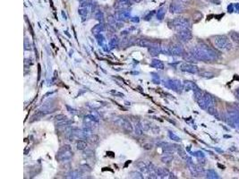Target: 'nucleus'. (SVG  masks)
Here are the masks:
<instances>
[{"mask_svg": "<svg viewBox=\"0 0 239 179\" xmlns=\"http://www.w3.org/2000/svg\"><path fill=\"white\" fill-rule=\"evenodd\" d=\"M234 8H235V6H233L232 4L227 6V10H228L229 13H233L234 12Z\"/></svg>", "mask_w": 239, "mask_h": 179, "instance_id": "obj_8", "label": "nucleus"}, {"mask_svg": "<svg viewBox=\"0 0 239 179\" xmlns=\"http://www.w3.org/2000/svg\"><path fill=\"white\" fill-rule=\"evenodd\" d=\"M229 37L232 41H234L236 44H239V33L236 32H229Z\"/></svg>", "mask_w": 239, "mask_h": 179, "instance_id": "obj_4", "label": "nucleus"}, {"mask_svg": "<svg viewBox=\"0 0 239 179\" xmlns=\"http://www.w3.org/2000/svg\"><path fill=\"white\" fill-rule=\"evenodd\" d=\"M208 177H209V178H219V175L214 170H209V171H208Z\"/></svg>", "mask_w": 239, "mask_h": 179, "instance_id": "obj_6", "label": "nucleus"}, {"mask_svg": "<svg viewBox=\"0 0 239 179\" xmlns=\"http://www.w3.org/2000/svg\"><path fill=\"white\" fill-rule=\"evenodd\" d=\"M213 43L215 47L221 51H229L233 47L230 40L226 35H218L213 37Z\"/></svg>", "mask_w": 239, "mask_h": 179, "instance_id": "obj_2", "label": "nucleus"}, {"mask_svg": "<svg viewBox=\"0 0 239 179\" xmlns=\"http://www.w3.org/2000/svg\"><path fill=\"white\" fill-rule=\"evenodd\" d=\"M200 105L202 109H206L208 107H212L214 105V99L209 94L205 93V95L201 98Z\"/></svg>", "mask_w": 239, "mask_h": 179, "instance_id": "obj_3", "label": "nucleus"}, {"mask_svg": "<svg viewBox=\"0 0 239 179\" xmlns=\"http://www.w3.org/2000/svg\"><path fill=\"white\" fill-rule=\"evenodd\" d=\"M194 55H196L198 58L204 61H213L217 58V54L215 51H213L207 46L196 48Z\"/></svg>", "mask_w": 239, "mask_h": 179, "instance_id": "obj_1", "label": "nucleus"}, {"mask_svg": "<svg viewBox=\"0 0 239 179\" xmlns=\"http://www.w3.org/2000/svg\"><path fill=\"white\" fill-rule=\"evenodd\" d=\"M235 8L237 10V12H239V3H237V4L235 5Z\"/></svg>", "mask_w": 239, "mask_h": 179, "instance_id": "obj_9", "label": "nucleus"}, {"mask_svg": "<svg viewBox=\"0 0 239 179\" xmlns=\"http://www.w3.org/2000/svg\"><path fill=\"white\" fill-rule=\"evenodd\" d=\"M209 112L210 114H212V115H215V116H217V115H218V113H217L216 109H215L213 107H210V108L209 109Z\"/></svg>", "mask_w": 239, "mask_h": 179, "instance_id": "obj_7", "label": "nucleus"}, {"mask_svg": "<svg viewBox=\"0 0 239 179\" xmlns=\"http://www.w3.org/2000/svg\"><path fill=\"white\" fill-rule=\"evenodd\" d=\"M183 70L189 71V72H192V73H195V72H197V67L193 66V65H184V66H183Z\"/></svg>", "mask_w": 239, "mask_h": 179, "instance_id": "obj_5", "label": "nucleus"}]
</instances>
